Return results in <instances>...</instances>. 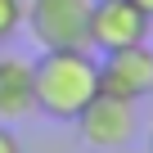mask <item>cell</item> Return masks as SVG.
<instances>
[{"label": "cell", "instance_id": "277c9868", "mask_svg": "<svg viewBox=\"0 0 153 153\" xmlns=\"http://www.w3.org/2000/svg\"><path fill=\"white\" fill-rule=\"evenodd\" d=\"M99 90L131 99V104L149 99L153 95V45L140 41V45H126V50H108L104 63H99Z\"/></svg>", "mask_w": 153, "mask_h": 153}, {"label": "cell", "instance_id": "ba28073f", "mask_svg": "<svg viewBox=\"0 0 153 153\" xmlns=\"http://www.w3.org/2000/svg\"><path fill=\"white\" fill-rule=\"evenodd\" d=\"M0 153H23V144H18V135L9 126H0Z\"/></svg>", "mask_w": 153, "mask_h": 153}, {"label": "cell", "instance_id": "8992f818", "mask_svg": "<svg viewBox=\"0 0 153 153\" xmlns=\"http://www.w3.org/2000/svg\"><path fill=\"white\" fill-rule=\"evenodd\" d=\"M36 113V86H32V63L18 54H0V117L14 122Z\"/></svg>", "mask_w": 153, "mask_h": 153}, {"label": "cell", "instance_id": "5b68a950", "mask_svg": "<svg viewBox=\"0 0 153 153\" xmlns=\"http://www.w3.org/2000/svg\"><path fill=\"white\" fill-rule=\"evenodd\" d=\"M72 122H76V131H81V140L90 149H122L135 135V104L95 90V99L76 113Z\"/></svg>", "mask_w": 153, "mask_h": 153}, {"label": "cell", "instance_id": "7a4b0ae2", "mask_svg": "<svg viewBox=\"0 0 153 153\" xmlns=\"http://www.w3.org/2000/svg\"><path fill=\"white\" fill-rule=\"evenodd\" d=\"M23 27L41 41V50H86L90 0H27Z\"/></svg>", "mask_w": 153, "mask_h": 153}, {"label": "cell", "instance_id": "9c48e42d", "mask_svg": "<svg viewBox=\"0 0 153 153\" xmlns=\"http://www.w3.org/2000/svg\"><path fill=\"white\" fill-rule=\"evenodd\" d=\"M135 5H140V9L149 14V18H153V0H135Z\"/></svg>", "mask_w": 153, "mask_h": 153}, {"label": "cell", "instance_id": "52a82bcc", "mask_svg": "<svg viewBox=\"0 0 153 153\" xmlns=\"http://www.w3.org/2000/svg\"><path fill=\"white\" fill-rule=\"evenodd\" d=\"M23 18H27V0H0V45H9L23 32Z\"/></svg>", "mask_w": 153, "mask_h": 153}, {"label": "cell", "instance_id": "30bf717a", "mask_svg": "<svg viewBox=\"0 0 153 153\" xmlns=\"http://www.w3.org/2000/svg\"><path fill=\"white\" fill-rule=\"evenodd\" d=\"M149 153H153V131H149Z\"/></svg>", "mask_w": 153, "mask_h": 153}, {"label": "cell", "instance_id": "8fae6325", "mask_svg": "<svg viewBox=\"0 0 153 153\" xmlns=\"http://www.w3.org/2000/svg\"><path fill=\"white\" fill-rule=\"evenodd\" d=\"M113 153H122V149H113Z\"/></svg>", "mask_w": 153, "mask_h": 153}, {"label": "cell", "instance_id": "6da1fadb", "mask_svg": "<svg viewBox=\"0 0 153 153\" xmlns=\"http://www.w3.org/2000/svg\"><path fill=\"white\" fill-rule=\"evenodd\" d=\"M36 108L54 122H72L99 90V59L90 50H45L32 63Z\"/></svg>", "mask_w": 153, "mask_h": 153}, {"label": "cell", "instance_id": "3957f363", "mask_svg": "<svg viewBox=\"0 0 153 153\" xmlns=\"http://www.w3.org/2000/svg\"><path fill=\"white\" fill-rule=\"evenodd\" d=\"M153 18L135 0H90V27H86V50H126L149 41Z\"/></svg>", "mask_w": 153, "mask_h": 153}]
</instances>
